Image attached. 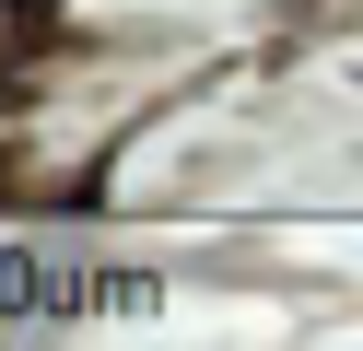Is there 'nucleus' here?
<instances>
[]
</instances>
